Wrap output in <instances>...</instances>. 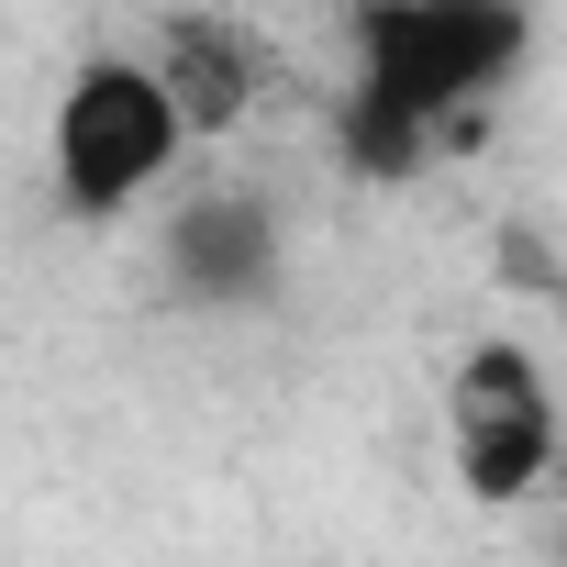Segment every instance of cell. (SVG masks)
Instances as JSON below:
<instances>
[{
	"instance_id": "1",
	"label": "cell",
	"mask_w": 567,
	"mask_h": 567,
	"mask_svg": "<svg viewBox=\"0 0 567 567\" xmlns=\"http://www.w3.org/2000/svg\"><path fill=\"white\" fill-rule=\"evenodd\" d=\"M512 56H523V12L512 0H368V23H357V101H346L357 156L401 167L456 112H478L512 79Z\"/></svg>"
},
{
	"instance_id": "2",
	"label": "cell",
	"mask_w": 567,
	"mask_h": 567,
	"mask_svg": "<svg viewBox=\"0 0 567 567\" xmlns=\"http://www.w3.org/2000/svg\"><path fill=\"white\" fill-rule=\"evenodd\" d=\"M189 145L200 134H189L167 68L145 45H90L68 68L56 112H45V189H56L68 223H123V212H145V200L178 189Z\"/></svg>"
},
{
	"instance_id": "3",
	"label": "cell",
	"mask_w": 567,
	"mask_h": 567,
	"mask_svg": "<svg viewBox=\"0 0 567 567\" xmlns=\"http://www.w3.org/2000/svg\"><path fill=\"white\" fill-rule=\"evenodd\" d=\"M445 467L478 512H523L545 478H556V445H567V401H556V368L523 346V334H478L456 346L445 368Z\"/></svg>"
},
{
	"instance_id": "4",
	"label": "cell",
	"mask_w": 567,
	"mask_h": 567,
	"mask_svg": "<svg viewBox=\"0 0 567 567\" xmlns=\"http://www.w3.org/2000/svg\"><path fill=\"white\" fill-rule=\"evenodd\" d=\"M167 278H178L189 301H212V312L267 301V290H278V212H267L256 189H200V200H178V223H167Z\"/></svg>"
},
{
	"instance_id": "5",
	"label": "cell",
	"mask_w": 567,
	"mask_h": 567,
	"mask_svg": "<svg viewBox=\"0 0 567 567\" xmlns=\"http://www.w3.org/2000/svg\"><path fill=\"white\" fill-rule=\"evenodd\" d=\"M145 56L167 68V90H178V112H189V134H200V145H212V134H234V123L267 101V34H256V23H234V12H167Z\"/></svg>"
}]
</instances>
